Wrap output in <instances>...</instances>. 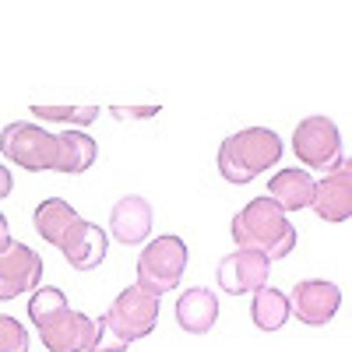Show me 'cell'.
<instances>
[{
    "label": "cell",
    "mask_w": 352,
    "mask_h": 352,
    "mask_svg": "<svg viewBox=\"0 0 352 352\" xmlns=\"http://www.w3.org/2000/svg\"><path fill=\"white\" fill-rule=\"evenodd\" d=\"M155 324H159V300L138 285H127L109 303V310L96 317V338L88 352H124L127 345L148 338Z\"/></svg>",
    "instance_id": "6da1fadb"
},
{
    "label": "cell",
    "mask_w": 352,
    "mask_h": 352,
    "mask_svg": "<svg viewBox=\"0 0 352 352\" xmlns=\"http://www.w3.org/2000/svg\"><path fill=\"white\" fill-rule=\"evenodd\" d=\"M232 243L240 250H257L268 261H282L296 250V226L272 197H254L232 219Z\"/></svg>",
    "instance_id": "7a4b0ae2"
},
{
    "label": "cell",
    "mask_w": 352,
    "mask_h": 352,
    "mask_svg": "<svg viewBox=\"0 0 352 352\" xmlns=\"http://www.w3.org/2000/svg\"><path fill=\"white\" fill-rule=\"evenodd\" d=\"M282 159V138L272 127H247L219 144V173L226 184H250Z\"/></svg>",
    "instance_id": "3957f363"
},
{
    "label": "cell",
    "mask_w": 352,
    "mask_h": 352,
    "mask_svg": "<svg viewBox=\"0 0 352 352\" xmlns=\"http://www.w3.org/2000/svg\"><path fill=\"white\" fill-rule=\"evenodd\" d=\"M187 272V243L180 236H155L138 257V289H144L148 296H162L180 285Z\"/></svg>",
    "instance_id": "277c9868"
},
{
    "label": "cell",
    "mask_w": 352,
    "mask_h": 352,
    "mask_svg": "<svg viewBox=\"0 0 352 352\" xmlns=\"http://www.w3.org/2000/svg\"><path fill=\"white\" fill-rule=\"evenodd\" d=\"M0 152H4L8 162L28 173H46L56 169V134L36 124H8L4 134H0Z\"/></svg>",
    "instance_id": "5b68a950"
},
{
    "label": "cell",
    "mask_w": 352,
    "mask_h": 352,
    "mask_svg": "<svg viewBox=\"0 0 352 352\" xmlns=\"http://www.w3.org/2000/svg\"><path fill=\"white\" fill-rule=\"evenodd\" d=\"M292 152L310 169H331L342 159V134L328 116H307L292 131Z\"/></svg>",
    "instance_id": "8992f818"
},
{
    "label": "cell",
    "mask_w": 352,
    "mask_h": 352,
    "mask_svg": "<svg viewBox=\"0 0 352 352\" xmlns=\"http://www.w3.org/2000/svg\"><path fill=\"white\" fill-rule=\"evenodd\" d=\"M39 278H43V257L28 243L11 240L8 250H0V303L39 289Z\"/></svg>",
    "instance_id": "52a82bcc"
},
{
    "label": "cell",
    "mask_w": 352,
    "mask_h": 352,
    "mask_svg": "<svg viewBox=\"0 0 352 352\" xmlns=\"http://www.w3.org/2000/svg\"><path fill=\"white\" fill-rule=\"evenodd\" d=\"M272 275V261L257 254V250H232L219 261V289L229 292V296H247V292H257L268 285Z\"/></svg>",
    "instance_id": "ba28073f"
},
{
    "label": "cell",
    "mask_w": 352,
    "mask_h": 352,
    "mask_svg": "<svg viewBox=\"0 0 352 352\" xmlns=\"http://www.w3.org/2000/svg\"><path fill=\"white\" fill-rule=\"evenodd\" d=\"M342 307V289L335 282L324 278H303L292 285V296H289V314L300 317V324L320 328L338 314Z\"/></svg>",
    "instance_id": "9c48e42d"
},
{
    "label": "cell",
    "mask_w": 352,
    "mask_h": 352,
    "mask_svg": "<svg viewBox=\"0 0 352 352\" xmlns=\"http://www.w3.org/2000/svg\"><path fill=\"white\" fill-rule=\"evenodd\" d=\"M96 338V320L81 310H60L39 324V342L46 352H88Z\"/></svg>",
    "instance_id": "30bf717a"
},
{
    "label": "cell",
    "mask_w": 352,
    "mask_h": 352,
    "mask_svg": "<svg viewBox=\"0 0 352 352\" xmlns=\"http://www.w3.org/2000/svg\"><path fill=\"white\" fill-rule=\"evenodd\" d=\"M310 208L324 222H345L352 215V180H349V159L342 155L324 180H314Z\"/></svg>",
    "instance_id": "8fae6325"
},
{
    "label": "cell",
    "mask_w": 352,
    "mask_h": 352,
    "mask_svg": "<svg viewBox=\"0 0 352 352\" xmlns=\"http://www.w3.org/2000/svg\"><path fill=\"white\" fill-rule=\"evenodd\" d=\"M109 240H106V229H99L96 222L78 219L71 226V232L60 240V254L67 257V264L74 272H96L99 264L106 261Z\"/></svg>",
    "instance_id": "7c38bea8"
},
{
    "label": "cell",
    "mask_w": 352,
    "mask_h": 352,
    "mask_svg": "<svg viewBox=\"0 0 352 352\" xmlns=\"http://www.w3.org/2000/svg\"><path fill=\"white\" fill-rule=\"evenodd\" d=\"M152 204L138 197V194H127L113 204V212H109V232H113V240L116 243H124V247H138L148 240V232H152Z\"/></svg>",
    "instance_id": "4fadbf2b"
},
{
    "label": "cell",
    "mask_w": 352,
    "mask_h": 352,
    "mask_svg": "<svg viewBox=\"0 0 352 352\" xmlns=\"http://www.w3.org/2000/svg\"><path fill=\"white\" fill-rule=\"evenodd\" d=\"M219 320V296L212 289H187L176 300V324L187 335H208Z\"/></svg>",
    "instance_id": "5bb4252c"
},
{
    "label": "cell",
    "mask_w": 352,
    "mask_h": 352,
    "mask_svg": "<svg viewBox=\"0 0 352 352\" xmlns=\"http://www.w3.org/2000/svg\"><path fill=\"white\" fill-rule=\"evenodd\" d=\"M282 212H303L310 208V197H314V176L300 166H289V169H278L272 180H268V194Z\"/></svg>",
    "instance_id": "9a60e30c"
},
{
    "label": "cell",
    "mask_w": 352,
    "mask_h": 352,
    "mask_svg": "<svg viewBox=\"0 0 352 352\" xmlns=\"http://www.w3.org/2000/svg\"><path fill=\"white\" fill-rule=\"evenodd\" d=\"M99 159V144L92 134L85 131H64L56 134V173H85L88 166H92Z\"/></svg>",
    "instance_id": "2e32d148"
},
{
    "label": "cell",
    "mask_w": 352,
    "mask_h": 352,
    "mask_svg": "<svg viewBox=\"0 0 352 352\" xmlns=\"http://www.w3.org/2000/svg\"><path fill=\"white\" fill-rule=\"evenodd\" d=\"M81 215L71 208L64 197H46L39 208H36V232L50 243V247H60V240L71 232V226L78 222Z\"/></svg>",
    "instance_id": "e0dca14e"
},
{
    "label": "cell",
    "mask_w": 352,
    "mask_h": 352,
    "mask_svg": "<svg viewBox=\"0 0 352 352\" xmlns=\"http://www.w3.org/2000/svg\"><path fill=\"white\" fill-rule=\"evenodd\" d=\"M250 317H254V324L261 331H282L285 328V320L292 317L289 314V296L272 285H264L254 292V303H250Z\"/></svg>",
    "instance_id": "ac0fdd59"
},
{
    "label": "cell",
    "mask_w": 352,
    "mask_h": 352,
    "mask_svg": "<svg viewBox=\"0 0 352 352\" xmlns=\"http://www.w3.org/2000/svg\"><path fill=\"white\" fill-rule=\"evenodd\" d=\"M32 113L39 116V120H50V124L53 120L56 124H74V131H81V127L99 120V109L96 106H43V102H36Z\"/></svg>",
    "instance_id": "d6986e66"
},
{
    "label": "cell",
    "mask_w": 352,
    "mask_h": 352,
    "mask_svg": "<svg viewBox=\"0 0 352 352\" xmlns=\"http://www.w3.org/2000/svg\"><path fill=\"white\" fill-rule=\"evenodd\" d=\"M67 310V296L56 285H46V289H36L32 292V300H28V320L39 328L43 320H50L53 314H60Z\"/></svg>",
    "instance_id": "ffe728a7"
},
{
    "label": "cell",
    "mask_w": 352,
    "mask_h": 352,
    "mask_svg": "<svg viewBox=\"0 0 352 352\" xmlns=\"http://www.w3.org/2000/svg\"><path fill=\"white\" fill-rule=\"evenodd\" d=\"M0 352H28V331L11 314H0Z\"/></svg>",
    "instance_id": "44dd1931"
},
{
    "label": "cell",
    "mask_w": 352,
    "mask_h": 352,
    "mask_svg": "<svg viewBox=\"0 0 352 352\" xmlns=\"http://www.w3.org/2000/svg\"><path fill=\"white\" fill-rule=\"evenodd\" d=\"M11 190H14V176H11V169L4 162H0V201H4Z\"/></svg>",
    "instance_id": "7402d4cb"
},
{
    "label": "cell",
    "mask_w": 352,
    "mask_h": 352,
    "mask_svg": "<svg viewBox=\"0 0 352 352\" xmlns=\"http://www.w3.org/2000/svg\"><path fill=\"white\" fill-rule=\"evenodd\" d=\"M8 243H11V226H8V215L0 212V250H8Z\"/></svg>",
    "instance_id": "603a6c76"
}]
</instances>
